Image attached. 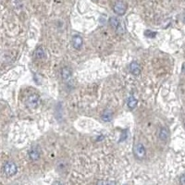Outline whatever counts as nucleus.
<instances>
[{"label":"nucleus","instance_id":"1","mask_svg":"<svg viewBox=\"0 0 185 185\" xmlns=\"http://www.w3.org/2000/svg\"><path fill=\"white\" fill-rule=\"evenodd\" d=\"M3 171H4V173H5L6 176H8V177H12V176H14V175L17 173V165H16L14 162H12V161H8V162H6L5 165H4Z\"/></svg>","mask_w":185,"mask_h":185},{"label":"nucleus","instance_id":"9","mask_svg":"<svg viewBox=\"0 0 185 185\" xmlns=\"http://www.w3.org/2000/svg\"><path fill=\"white\" fill-rule=\"evenodd\" d=\"M158 136H159V139L161 141H167L168 139V137H169V131H168V128H166V127L161 128L160 131H159Z\"/></svg>","mask_w":185,"mask_h":185},{"label":"nucleus","instance_id":"16","mask_svg":"<svg viewBox=\"0 0 185 185\" xmlns=\"http://www.w3.org/2000/svg\"><path fill=\"white\" fill-rule=\"evenodd\" d=\"M96 185H109V183L106 181H98Z\"/></svg>","mask_w":185,"mask_h":185},{"label":"nucleus","instance_id":"2","mask_svg":"<svg viewBox=\"0 0 185 185\" xmlns=\"http://www.w3.org/2000/svg\"><path fill=\"white\" fill-rule=\"evenodd\" d=\"M26 106L28 108L31 109H35L38 107L39 104H40V97L37 94H33L31 95L28 96V98L26 99Z\"/></svg>","mask_w":185,"mask_h":185},{"label":"nucleus","instance_id":"15","mask_svg":"<svg viewBox=\"0 0 185 185\" xmlns=\"http://www.w3.org/2000/svg\"><path fill=\"white\" fill-rule=\"evenodd\" d=\"M180 182L182 185H185V174H182L180 178Z\"/></svg>","mask_w":185,"mask_h":185},{"label":"nucleus","instance_id":"5","mask_svg":"<svg viewBox=\"0 0 185 185\" xmlns=\"http://www.w3.org/2000/svg\"><path fill=\"white\" fill-rule=\"evenodd\" d=\"M40 156H41V152L39 150V148L36 147V146L32 147V149L29 151V157H30V159L32 161H37V160H39Z\"/></svg>","mask_w":185,"mask_h":185},{"label":"nucleus","instance_id":"11","mask_svg":"<svg viewBox=\"0 0 185 185\" xmlns=\"http://www.w3.org/2000/svg\"><path fill=\"white\" fill-rule=\"evenodd\" d=\"M67 162L65 160H59L57 164V169L59 172H65L67 170Z\"/></svg>","mask_w":185,"mask_h":185},{"label":"nucleus","instance_id":"4","mask_svg":"<svg viewBox=\"0 0 185 185\" xmlns=\"http://www.w3.org/2000/svg\"><path fill=\"white\" fill-rule=\"evenodd\" d=\"M126 9H127V7H126V4L122 1H117L114 6H113V10L114 12L118 15V16H122L125 14L126 12Z\"/></svg>","mask_w":185,"mask_h":185},{"label":"nucleus","instance_id":"3","mask_svg":"<svg viewBox=\"0 0 185 185\" xmlns=\"http://www.w3.org/2000/svg\"><path fill=\"white\" fill-rule=\"evenodd\" d=\"M133 154L137 159H144L146 155V150L143 144H136L133 147Z\"/></svg>","mask_w":185,"mask_h":185},{"label":"nucleus","instance_id":"17","mask_svg":"<svg viewBox=\"0 0 185 185\" xmlns=\"http://www.w3.org/2000/svg\"><path fill=\"white\" fill-rule=\"evenodd\" d=\"M52 185H62L59 182H53V184Z\"/></svg>","mask_w":185,"mask_h":185},{"label":"nucleus","instance_id":"19","mask_svg":"<svg viewBox=\"0 0 185 185\" xmlns=\"http://www.w3.org/2000/svg\"><path fill=\"white\" fill-rule=\"evenodd\" d=\"M183 69H184V70H185V64H184V65H183Z\"/></svg>","mask_w":185,"mask_h":185},{"label":"nucleus","instance_id":"6","mask_svg":"<svg viewBox=\"0 0 185 185\" xmlns=\"http://www.w3.org/2000/svg\"><path fill=\"white\" fill-rule=\"evenodd\" d=\"M71 42H72V46L75 49H80L83 46V44H84L83 38L80 35H74L72 37V41Z\"/></svg>","mask_w":185,"mask_h":185},{"label":"nucleus","instance_id":"18","mask_svg":"<svg viewBox=\"0 0 185 185\" xmlns=\"http://www.w3.org/2000/svg\"><path fill=\"white\" fill-rule=\"evenodd\" d=\"M183 21H184V23H185V13L183 14Z\"/></svg>","mask_w":185,"mask_h":185},{"label":"nucleus","instance_id":"8","mask_svg":"<svg viewBox=\"0 0 185 185\" xmlns=\"http://www.w3.org/2000/svg\"><path fill=\"white\" fill-rule=\"evenodd\" d=\"M130 71L135 76H138L141 73V67H140L139 63L136 61H133L130 64Z\"/></svg>","mask_w":185,"mask_h":185},{"label":"nucleus","instance_id":"14","mask_svg":"<svg viewBox=\"0 0 185 185\" xmlns=\"http://www.w3.org/2000/svg\"><path fill=\"white\" fill-rule=\"evenodd\" d=\"M109 24H110V26H111L112 28H114V29H118L120 22H119L118 18L112 17L109 19Z\"/></svg>","mask_w":185,"mask_h":185},{"label":"nucleus","instance_id":"13","mask_svg":"<svg viewBox=\"0 0 185 185\" xmlns=\"http://www.w3.org/2000/svg\"><path fill=\"white\" fill-rule=\"evenodd\" d=\"M137 104H138V101H137V99L135 98L134 96H130L129 97V99H128V102H127V105H128V106L131 108V109H133L135 108L136 106H137Z\"/></svg>","mask_w":185,"mask_h":185},{"label":"nucleus","instance_id":"12","mask_svg":"<svg viewBox=\"0 0 185 185\" xmlns=\"http://www.w3.org/2000/svg\"><path fill=\"white\" fill-rule=\"evenodd\" d=\"M34 57L37 58V59H42L46 57V53H45V50L43 47H38L35 52H34Z\"/></svg>","mask_w":185,"mask_h":185},{"label":"nucleus","instance_id":"7","mask_svg":"<svg viewBox=\"0 0 185 185\" xmlns=\"http://www.w3.org/2000/svg\"><path fill=\"white\" fill-rule=\"evenodd\" d=\"M61 78L64 82H68L71 78V70L68 67H64L61 69Z\"/></svg>","mask_w":185,"mask_h":185},{"label":"nucleus","instance_id":"10","mask_svg":"<svg viewBox=\"0 0 185 185\" xmlns=\"http://www.w3.org/2000/svg\"><path fill=\"white\" fill-rule=\"evenodd\" d=\"M112 118H113V114L110 110L106 109L104 111V113L102 114V119L106 122H109L112 120Z\"/></svg>","mask_w":185,"mask_h":185}]
</instances>
